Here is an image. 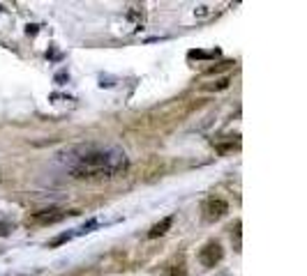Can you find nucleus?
I'll list each match as a JSON object with an SVG mask.
<instances>
[{
  "label": "nucleus",
  "mask_w": 307,
  "mask_h": 276,
  "mask_svg": "<svg viewBox=\"0 0 307 276\" xmlns=\"http://www.w3.org/2000/svg\"><path fill=\"white\" fill-rule=\"evenodd\" d=\"M60 161L72 177L79 180H93V177H115L127 171L130 159L127 152L118 145H104V143H81L58 155Z\"/></svg>",
  "instance_id": "obj_1"
},
{
  "label": "nucleus",
  "mask_w": 307,
  "mask_h": 276,
  "mask_svg": "<svg viewBox=\"0 0 307 276\" xmlns=\"http://www.w3.org/2000/svg\"><path fill=\"white\" fill-rule=\"evenodd\" d=\"M77 214V212H67V209H58V207H49V209H42V212H35L30 216V224L37 225H53V224H60L65 221L67 216Z\"/></svg>",
  "instance_id": "obj_2"
},
{
  "label": "nucleus",
  "mask_w": 307,
  "mask_h": 276,
  "mask_svg": "<svg viewBox=\"0 0 307 276\" xmlns=\"http://www.w3.org/2000/svg\"><path fill=\"white\" fill-rule=\"evenodd\" d=\"M167 276H187V269H185L183 262H178V265L167 267Z\"/></svg>",
  "instance_id": "obj_7"
},
{
  "label": "nucleus",
  "mask_w": 307,
  "mask_h": 276,
  "mask_svg": "<svg viewBox=\"0 0 307 276\" xmlns=\"http://www.w3.org/2000/svg\"><path fill=\"white\" fill-rule=\"evenodd\" d=\"M222 258H224V249H222V244L215 240L206 242V246L199 251V262H201L203 267H215Z\"/></svg>",
  "instance_id": "obj_3"
},
{
  "label": "nucleus",
  "mask_w": 307,
  "mask_h": 276,
  "mask_svg": "<svg viewBox=\"0 0 307 276\" xmlns=\"http://www.w3.org/2000/svg\"><path fill=\"white\" fill-rule=\"evenodd\" d=\"M0 9H2V7H0Z\"/></svg>",
  "instance_id": "obj_11"
},
{
  "label": "nucleus",
  "mask_w": 307,
  "mask_h": 276,
  "mask_svg": "<svg viewBox=\"0 0 307 276\" xmlns=\"http://www.w3.org/2000/svg\"><path fill=\"white\" fill-rule=\"evenodd\" d=\"M72 237H77V235H74V230H72V233H62V235H58L56 240H51V246H58V244H62V242H70Z\"/></svg>",
  "instance_id": "obj_8"
},
{
  "label": "nucleus",
  "mask_w": 307,
  "mask_h": 276,
  "mask_svg": "<svg viewBox=\"0 0 307 276\" xmlns=\"http://www.w3.org/2000/svg\"><path fill=\"white\" fill-rule=\"evenodd\" d=\"M171 225H173V216H164V219H162L159 224H155V225H153V228L148 230V237H150V240H155V237H162V235L167 233Z\"/></svg>",
  "instance_id": "obj_5"
},
{
  "label": "nucleus",
  "mask_w": 307,
  "mask_h": 276,
  "mask_svg": "<svg viewBox=\"0 0 307 276\" xmlns=\"http://www.w3.org/2000/svg\"><path fill=\"white\" fill-rule=\"evenodd\" d=\"M227 212H229V205L227 200L222 198H208L203 203V216L208 221H219L222 216H227Z\"/></svg>",
  "instance_id": "obj_4"
},
{
  "label": "nucleus",
  "mask_w": 307,
  "mask_h": 276,
  "mask_svg": "<svg viewBox=\"0 0 307 276\" xmlns=\"http://www.w3.org/2000/svg\"><path fill=\"white\" fill-rule=\"evenodd\" d=\"M95 228H97V219H90V221H88V224H83V225H81V228H77V230H74V235H77V237H79V235L93 233V230H95Z\"/></svg>",
  "instance_id": "obj_6"
},
{
  "label": "nucleus",
  "mask_w": 307,
  "mask_h": 276,
  "mask_svg": "<svg viewBox=\"0 0 307 276\" xmlns=\"http://www.w3.org/2000/svg\"><path fill=\"white\" fill-rule=\"evenodd\" d=\"M14 230V224H0V237H5Z\"/></svg>",
  "instance_id": "obj_10"
},
{
  "label": "nucleus",
  "mask_w": 307,
  "mask_h": 276,
  "mask_svg": "<svg viewBox=\"0 0 307 276\" xmlns=\"http://www.w3.org/2000/svg\"><path fill=\"white\" fill-rule=\"evenodd\" d=\"M217 51H192L190 53V58H215Z\"/></svg>",
  "instance_id": "obj_9"
}]
</instances>
